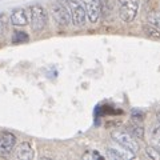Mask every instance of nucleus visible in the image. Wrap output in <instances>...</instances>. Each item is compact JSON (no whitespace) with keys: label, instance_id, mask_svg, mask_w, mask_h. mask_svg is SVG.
Returning <instances> with one entry per match:
<instances>
[{"label":"nucleus","instance_id":"nucleus-9","mask_svg":"<svg viewBox=\"0 0 160 160\" xmlns=\"http://www.w3.org/2000/svg\"><path fill=\"white\" fill-rule=\"evenodd\" d=\"M15 156H16L18 159H22V160H31V159H33L32 146L29 143H27V142L19 144L18 148H16V152H15Z\"/></svg>","mask_w":160,"mask_h":160},{"label":"nucleus","instance_id":"nucleus-1","mask_svg":"<svg viewBox=\"0 0 160 160\" xmlns=\"http://www.w3.org/2000/svg\"><path fill=\"white\" fill-rule=\"evenodd\" d=\"M29 18H31V27L35 32H40L46 28L48 16L47 11L42 6L35 4V6L29 7Z\"/></svg>","mask_w":160,"mask_h":160},{"label":"nucleus","instance_id":"nucleus-15","mask_svg":"<svg viewBox=\"0 0 160 160\" xmlns=\"http://www.w3.org/2000/svg\"><path fill=\"white\" fill-rule=\"evenodd\" d=\"M151 143L152 146L160 151V127L153 128L151 133Z\"/></svg>","mask_w":160,"mask_h":160},{"label":"nucleus","instance_id":"nucleus-6","mask_svg":"<svg viewBox=\"0 0 160 160\" xmlns=\"http://www.w3.org/2000/svg\"><path fill=\"white\" fill-rule=\"evenodd\" d=\"M82 6L86 11L87 19L91 23H96L100 19V4L99 0H80Z\"/></svg>","mask_w":160,"mask_h":160},{"label":"nucleus","instance_id":"nucleus-17","mask_svg":"<svg viewBox=\"0 0 160 160\" xmlns=\"http://www.w3.org/2000/svg\"><path fill=\"white\" fill-rule=\"evenodd\" d=\"M146 155L152 160H160V151L156 148H153V147H147L146 148Z\"/></svg>","mask_w":160,"mask_h":160},{"label":"nucleus","instance_id":"nucleus-5","mask_svg":"<svg viewBox=\"0 0 160 160\" xmlns=\"http://www.w3.org/2000/svg\"><path fill=\"white\" fill-rule=\"evenodd\" d=\"M112 139L116 142L118 144H120L122 147L129 149L132 152H136L139 149V144L138 142L133 139V136L128 131H123V129H116L111 133Z\"/></svg>","mask_w":160,"mask_h":160},{"label":"nucleus","instance_id":"nucleus-10","mask_svg":"<svg viewBox=\"0 0 160 160\" xmlns=\"http://www.w3.org/2000/svg\"><path fill=\"white\" fill-rule=\"evenodd\" d=\"M107 158L108 159H133L135 158V152L129 151V149H113V148H108L107 149Z\"/></svg>","mask_w":160,"mask_h":160},{"label":"nucleus","instance_id":"nucleus-19","mask_svg":"<svg viewBox=\"0 0 160 160\" xmlns=\"http://www.w3.org/2000/svg\"><path fill=\"white\" fill-rule=\"evenodd\" d=\"M156 118H158V122H159V124H160V112L156 115Z\"/></svg>","mask_w":160,"mask_h":160},{"label":"nucleus","instance_id":"nucleus-18","mask_svg":"<svg viewBox=\"0 0 160 160\" xmlns=\"http://www.w3.org/2000/svg\"><path fill=\"white\" fill-rule=\"evenodd\" d=\"M87 158H98V159H103L102 155H99L98 152H91V153H84L83 155V159H87Z\"/></svg>","mask_w":160,"mask_h":160},{"label":"nucleus","instance_id":"nucleus-11","mask_svg":"<svg viewBox=\"0 0 160 160\" xmlns=\"http://www.w3.org/2000/svg\"><path fill=\"white\" fill-rule=\"evenodd\" d=\"M128 132L136 139H144V128L140 127L139 124H131L128 127Z\"/></svg>","mask_w":160,"mask_h":160},{"label":"nucleus","instance_id":"nucleus-16","mask_svg":"<svg viewBox=\"0 0 160 160\" xmlns=\"http://www.w3.org/2000/svg\"><path fill=\"white\" fill-rule=\"evenodd\" d=\"M8 18L6 13H0V35H6L8 31Z\"/></svg>","mask_w":160,"mask_h":160},{"label":"nucleus","instance_id":"nucleus-14","mask_svg":"<svg viewBox=\"0 0 160 160\" xmlns=\"http://www.w3.org/2000/svg\"><path fill=\"white\" fill-rule=\"evenodd\" d=\"M147 22H148V24H151V26H153L155 28H158L160 31V12H151V13H148Z\"/></svg>","mask_w":160,"mask_h":160},{"label":"nucleus","instance_id":"nucleus-2","mask_svg":"<svg viewBox=\"0 0 160 160\" xmlns=\"http://www.w3.org/2000/svg\"><path fill=\"white\" fill-rule=\"evenodd\" d=\"M118 4H119V15L123 22L126 23L133 22V19L136 18L139 11L140 0H118Z\"/></svg>","mask_w":160,"mask_h":160},{"label":"nucleus","instance_id":"nucleus-7","mask_svg":"<svg viewBox=\"0 0 160 160\" xmlns=\"http://www.w3.org/2000/svg\"><path fill=\"white\" fill-rule=\"evenodd\" d=\"M16 138L11 132H3L0 135V156H8L13 151Z\"/></svg>","mask_w":160,"mask_h":160},{"label":"nucleus","instance_id":"nucleus-12","mask_svg":"<svg viewBox=\"0 0 160 160\" xmlns=\"http://www.w3.org/2000/svg\"><path fill=\"white\" fill-rule=\"evenodd\" d=\"M143 31L149 38H152V39H160V31H159L158 28H155L153 26H151V24H144V26H143Z\"/></svg>","mask_w":160,"mask_h":160},{"label":"nucleus","instance_id":"nucleus-4","mask_svg":"<svg viewBox=\"0 0 160 160\" xmlns=\"http://www.w3.org/2000/svg\"><path fill=\"white\" fill-rule=\"evenodd\" d=\"M51 13L59 26L66 27L71 22V15H69L68 7L66 2H55L51 6Z\"/></svg>","mask_w":160,"mask_h":160},{"label":"nucleus","instance_id":"nucleus-13","mask_svg":"<svg viewBox=\"0 0 160 160\" xmlns=\"http://www.w3.org/2000/svg\"><path fill=\"white\" fill-rule=\"evenodd\" d=\"M28 40H29V36L24 31H15L13 32L12 43H15V44H22V43H27Z\"/></svg>","mask_w":160,"mask_h":160},{"label":"nucleus","instance_id":"nucleus-8","mask_svg":"<svg viewBox=\"0 0 160 160\" xmlns=\"http://www.w3.org/2000/svg\"><path fill=\"white\" fill-rule=\"evenodd\" d=\"M9 22H11L13 26L16 27H23L28 23V18H27V12L26 9L23 8H16L11 12V18H9Z\"/></svg>","mask_w":160,"mask_h":160},{"label":"nucleus","instance_id":"nucleus-3","mask_svg":"<svg viewBox=\"0 0 160 160\" xmlns=\"http://www.w3.org/2000/svg\"><path fill=\"white\" fill-rule=\"evenodd\" d=\"M66 4L68 7L69 15H71V22L75 27H83L86 24L87 15L82 6V3L78 0H66Z\"/></svg>","mask_w":160,"mask_h":160}]
</instances>
